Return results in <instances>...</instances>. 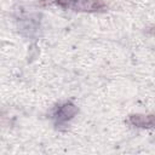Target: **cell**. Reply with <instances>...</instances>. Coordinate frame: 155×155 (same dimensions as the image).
I'll return each instance as SVG.
<instances>
[{
	"label": "cell",
	"mask_w": 155,
	"mask_h": 155,
	"mask_svg": "<svg viewBox=\"0 0 155 155\" xmlns=\"http://www.w3.org/2000/svg\"><path fill=\"white\" fill-rule=\"evenodd\" d=\"M76 113H78V109L74 104L64 103L63 105L57 108V110L54 113V119H56L57 125H61V124H64V122L69 121L71 117H74V115Z\"/></svg>",
	"instance_id": "cell-2"
},
{
	"label": "cell",
	"mask_w": 155,
	"mask_h": 155,
	"mask_svg": "<svg viewBox=\"0 0 155 155\" xmlns=\"http://www.w3.org/2000/svg\"><path fill=\"white\" fill-rule=\"evenodd\" d=\"M56 4L73 11H98L105 7L102 0H57Z\"/></svg>",
	"instance_id": "cell-1"
},
{
	"label": "cell",
	"mask_w": 155,
	"mask_h": 155,
	"mask_svg": "<svg viewBox=\"0 0 155 155\" xmlns=\"http://www.w3.org/2000/svg\"><path fill=\"white\" fill-rule=\"evenodd\" d=\"M149 117V116H148ZM148 117H144V116H140V115H134V116H132L131 117V121L136 125V126H145V125H149L150 126V124H147V119Z\"/></svg>",
	"instance_id": "cell-3"
}]
</instances>
